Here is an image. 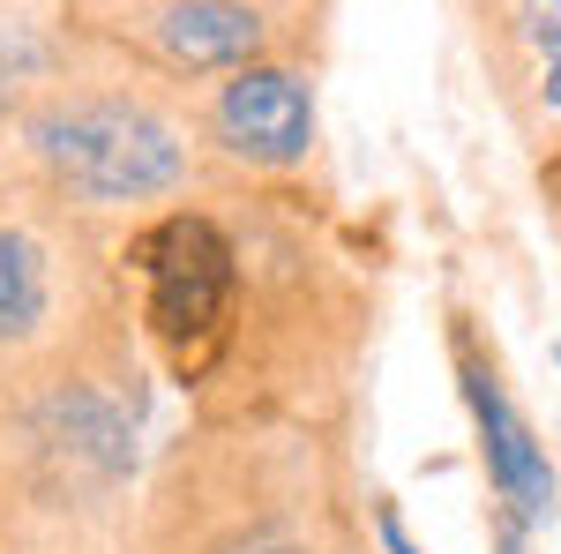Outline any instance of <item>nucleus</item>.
<instances>
[{"instance_id":"1","label":"nucleus","mask_w":561,"mask_h":554,"mask_svg":"<svg viewBox=\"0 0 561 554\" xmlns=\"http://www.w3.org/2000/svg\"><path fill=\"white\" fill-rule=\"evenodd\" d=\"M31 143H38L45 172L83 203H142V195H165L187 172V143H180L173 121H158L142 105H121V98L53 105L31 128Z\"/></svg>"},{"instance_id":"2","label":"nucleus","mask_w":561,"mask_h":554,"mask_svg":"<svg viewBox=\"0 0 561 554\" xmlns=\"http://www.w3.org/2000/svg\"><path fill=\"white\" fill-rule=\"evenodd\" d=\"M142 270H150V330L165 344H203L225 323L232 248L210 217H165L142 240Z\"/></svg>"},{"instance_id":"3","label":"nucleus","mask_w":561,"mask_h":554,"mask_svg":"<svg viewBox=\"0 0 561 554\" xmlns=\"http://www.w3.org/2000/svg\"><path fill=\"white\" fill-rule=\"evenodd\" d=\"M465 397H472V420H479V450H486V479L502 495V517L510 524H547L554 517V465H547V442L531 434L517 405L502 397L494 368L465 360Z\"/></svg>"},{"instance_id":"4","label":"nucleus","mask_w":561,"mask_h":554,"mask_svg":"<svg viewBox=\"0 0 561 554\" xmlns=\"http://www.w3.org/2000/svg\"><path fill=\"white\" fill-rule=\"evenodd\" d=\"M217 128L240 158H262V166H293L314 143V98H307L300 76L285 68H240L225 98H217Z\"/></svg>"},{"instance_id":"5","label":"nucleus","mask_w":561,"mask_h":554,"mask_svg":"<svg viewBox=\"0 0 561 554\" xmlns=\"http://www.w3.org/2000/svg\"><path fill=\"white\" fill-rule=\"evenodd\" d=\"M158 45L180 68H255L262 53V15L248 0H180L158 23Z\"/></svg>"},{"instance_id":"6","label":"nucleus","mask_w":561,"mask_h":554,"mask_svg":"<svg viewBox=\"0 0 561 554\" xmlns=\"http://www.w3.org/2000/svg\"><path fill=\"white\" fill-rule=\"evenodd\" d=\"M45 315H53V270H45L38 240L0 225V344H31Z\"/></svg>"},{"instance_id":"7","label":"nucleus","mask_w":561,"mask_h":554,"mask_svg":"<svg viewBox=\"0 0 561 554\" xmlns=\"http://www.w3.org/2000/svg\"><path fill=\"white\" fill-rule=\"evenodd\" d=\"M382 547H389V554H420V547H412V532H404V517H397V510H382Z\"/></svg>"},{"instance_id":"8","label":"nucleus","mask_w":561,"mask_h":554,"mask_svg":"<svg viewBox=\"0 0 561 554\" xmlns=\"http://www.w3.org/2000/svg\"><path fill=\"white\" fill-rule=\"evenodd\" d=\"M531 23H539V38H561V0H531Z\"/></svg>"},{"instance_id":"9","label":"nucleus","mask_w":561,"mask_h":554,"mask_svg":"<svg viewBox=\"0 0 561 554\" xmlns=\"http://www.w3.org/2000/svg\"><path fill=\"white\" fill-rule=\"evenodd\" d=\"M494 554H524V524H510V517H502V540H494Z\"/></svg>"},{"instance_id":"10","label":"nucleus","mask_w":561,"mask_h":554,"mask_svg":"<svg viewBox=\"0 0 561 554\" xmlns=\"http://www.w3.org/2000/svg\"><path fill=\"white\" fill-rule=\"evenodd\" d=\"M554 360H561V344H554Z\"/></svg>"}]
</instances>
